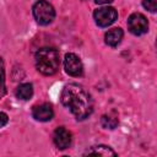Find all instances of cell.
<instances>
[{
    "label": "cell",
    "mask_w": 157,
    "mask_h": 157,
    "mask_svg": "<svg viewBox=\"0 0 157 157\" xmlns=\"http://www.w3.org/2000/svg\"><path fill=\"white\" fill-rule=\"evenodd\" d=\"M36 67L37 70L47 76L54 75L60 65V56L58 50L53 48H42L36 53Z\"/></svg>",
    "instance_id": "obj_2"
},
{
    "label": "cell",
    "mask_w": 157,
    "mask_h": 157,
    "mask_svg": "<svg viewBox=\"0 0 157 157\" xmlns=\"http://www.w3.org/2000/svg\"><path fill=\"white\" fill-rule=\"evenodd\" d=\"M114 0H94L96 4H99V5H104V4H109V2H113Z\"/></svg>",
    "instance_id": "obj_16"
},
{
    "label": "cell",
    "mask_w": 157,
    "mask_h": 157,
    "mask_svg": "<svg viewBox=\"0 0 157 157\" xmlns=\"http://www.w3.org/2000/svg\"><path fill=\"white\" fill-rule=\"evenodd\" d=\"M7 121H9V117H7V114L4 113V112H0V128L5 126V125L7 124Z\"/></svg>",
    "instance_id": "obj_15"
},
{
    "label": "cell",
    "mask_w": 157,
    "mask_h": 157,
    "mask_svg": "<svg viewBox=\"0 0 157 157\" xmlns=\"http://www.w3.org/2000/svg\"><path fill=\"white\" fill-rule=\"evenodd\" d=\"M128 28L132 34H136V36L144 34L148 29L147 18L140 12L131 13L128 18Z\"/></svg>",
    "instance_id": "obj_5"
},
{
    "label": "cell",
    "mask_w": 157,
    "mask_h": 157,
    "mask_svg": "<svg viewBox=\"0 0 157 157\" xmlns=\"http://www.w3.org/2000/svg\"><path fill=\"white\" fill-rule=\"evenodd\" d=\"M118 123H119L118 114H117L114 110H112V112L104 114V115L102 117V119H101V124H102V126L105 128V129H114V128H117Z\"/></svg>",
    "instance_id": "obj_10"
},
{
    "label": "cell",
    "mask_w": 157,
    "mask_h": 157,
    "mask_svg": "<svg viewBox=\"0 0 157 157\" xmlns=\"http://www.w3.org/2000/svg\"><path fill=\"white\" fill-rule=\"evenodd\" d=\"M32 115L36 120H39V121H48L53 118L54 115V112H53V108L50 104L48 103H42V104H38V105H34L33 109H32Z\"/></svg>",
    "instance_id": "obj_8"
},
{
    "label": "cell",
    "mask_w": 157,
    "mask_h": 157,
    "mask_svg": "<svg viewBox=\"0 0 157 157\" xmlns=\"http://www.w3.org/2000/svg\"><path fill=\"white\" fill-rule=\"evenodd\" d=\"M16 96L20 99L27 101L33 96V87L31 83H22L16 88Z\"/></svg>",
    "instance_id": "obj_11"
},
{
    "label": "cell",
    "mask_w": 157,
    "mask_h": 157,
    "mask_svg": "<svg viewBox=\"0 0 157 157\" xmlns=\"http://www.w3.org/2000/svg\"><path fill=\"white\" fill-rule=\"evenodd\" d=\"M5 88V69H4V61L0 58V90Z\"/></svg>",
    "instance_id": "obj_14"
},
{
    "label": "cell",
    "mask_w": 157,
    "mask_h": 157,
    "mask_svg": "<svg viewBox=\"0 0 157 157\" xmlns=\"http://www.w3.org/2000/svg\"><path fill=\"white\" fill-rule=\"evenodd\" d=\"M64 67H65V71L70 75V76H74V77H78L82 75L83 72V66H82V63L80 60V58L77 55H75L74 53H67L65 55V59H64Z\"/></svg>",
    "instance_id": "obj_6"
},
{
    "label": "cell",
    "mask_w": 157,
    "mask_h": 157,
    "mask_svg": "<svg viewBox=\"0 0 157 157\" xmlns=\"http://www.w3.org/2000/svg\"><path fill=\"white\" fill-rule=\"evenodd\" d=\"M142 5L151 12H155L157 10V0H142Z\"/></svg>",
    "instance_id": "obj_13"
},
{
    "label": "cell",
    "mask_w": 157,
    "mask_h": 157,
    "mask_svg": "<svg viewBox=\"0 0 157 157\" xmlns=\"http://www.w3.org/2000/svg\"><path fill=\"white\" fill-rule=\"evenodd\" d=\"M33 16L39 25H49L55 17L54 7L45 0H38L33 5Z\"/></svg>",
    "instance_id": "obj_3"
},
{
    "label": "cell",
    "mask_w": 157,
    "mask_h": 157,
    "mask_svg": "<svg viewBox=\"0 0 157 157\" xmlns=\"http://www.w3.org/2000/svg\"><path fill=\"white\" fill-rule=\"evenodd\" d=\"M61 103L77 120L88 118L93 110V102L90 93L77 83H69L61 91Z\"/></svg>",
    "instance_id": "obj_1"
},
{
    "label": "cell",
    "mask_w": 157,
    "mask_h": 157,
    "mask_svg": "<svg viewBox=\"0 0 157 157\" xmlns=\"http://www.w3.org/2000/svg\"><path fill=\"white\" fill-rule=\"evenodd\" d=\"M71 132L60 126V128H56L54 134H53V141L55 144V146L59 148V150H65L67 147H70L71 145Z\"/></svg>",
    "instance_id": "obj_7"
},
{
    "label": "cell",
    "mask_w": 157,
    "mask_h": 157,
    "mask_svg": "<svg viewBox=\"0 0 157 157\" xmlns=\"http://www.w3.org/2000/svg\"><path fill=\"white\" fill-rule=\"evenodd\" d=\"M86 155H98V156H117V153L109 147L104 145H98L93 146L90 150H87Z\"/></svg>",
    "instance_id": "obj_12"
},
{
    "label": "cell",
    "mask_w": 157,
    "mask_h": 157,
    "mask_svg": "<svg viewBox=\"0 0 157 157\" xmlns=\"http://www.w3.org/2000/svg\"><path fill=\"white\" fill-rule=\"evenodd\" d=\"M104 39H105V43H107L108 45H110V47L118 45V44L121 42V39H123V31H121V28L115 27V28L109 29V31L105 33Z\"/></svg>",
    "instance_id": "obj_9"
},
{
    "label": "cell",
    "mask_w": 157,
    "mask_h": 157,
    "mask_svg": "<svg viewBox=\"0 0 157 157\" xmlns=\"http://www.w3.org/2000/svg\"><path fill=\"white\" fill-rule=\"evenodd\" d=\"M94 21L99 27H108L114 23L118 18V12L114 7L110 6H102L98 7L93 13Z\"/></svg>",
    "instance_id": "obj_4"
}]
</instances>
